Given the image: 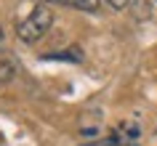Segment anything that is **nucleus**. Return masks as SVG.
Returning <instances> with one entry per match:
<instances>
[{"label":"nucleus","mask_w":157,"mask_h":146,"mask_svg":"<svg viewBox=\"0 0 157 146\" xmlns=\"http://www.w3.org/2000/svg\"><path fill=\"white\" fill-rule=\"evenodd\" d=\"M51 24H53V13H51V8H48V6H35L32 13L16 27V35H19V40H21V43H37L43 35L51 29Z\"/></svg>","instance_id":"nucleus-1"},{"label":"nucleus","mask_w":157,"mask_h":146,"mask_svg":"<svg viewBox=\"0 0 157 146\" xmlns=\"http://www.w3.org/2000/svg\"><path fill=\"white\" fill-rule=\"evenodd\" d=\"M139 138V130H131V133H112L109 138L104 141H93V144H85V146H131V141Z\"/></svg>","instance_id":"nucleus-2"},{"label":"nucleus","mask_w":157,"mask_h":146,"mask_svg":"<svg viewBox=\"0 0 157 146\" xmlns=\"http://www.w3.org/2000/svg\"><path fill=\"white\" fill-rule=\"evenodd\" d=\"M45 3H61V6H69V8H77V11H88V13L101 11V0H45Z\"/></svg>","instance_id":"nucleus-3"},{"label":"nucleus","mask_w":157,"mask_h":146,"mask_svg":"<svg viewBox=\"0 0 157 146\" xmlns=\"http://www.w3.org/2000/svg\"><path fill=\"white\" fill-rule=\"evenodd\" d=\"M45 58H72V61H80L83 53L75 48V51H67V53H45Z\"/></svg>","instance_id":"nucleus-4"},{"label":"nucleus","mask_w":157,"mask_h":146,"mask_svg":"<svg viewBox=\"0 0 157 146\" xmlns=\"http://www.w3.org/2000/svg\"><path fill=\"white\" fill-rule=\"evenodd\" d=\"M101 3H107V6H112L115 11H123V8H128V3H131V0H101Z\"/></svg>","instance_id":"nucleus-5"}]
</instances>
